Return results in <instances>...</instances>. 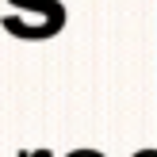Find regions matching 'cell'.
<instances>
[{
    "label": "cell",
    "instance_id": "3",
    "mask_svg": "<svg viewBox=\"0 0 157 157\" xmlns=\"http://www.w3.org/2000/svg\"><path fill=\"white\" fill-rule=\"evenodd\" d=\"M130 157H157V150H138V153H130Z\"/></svg>",
    "mask_w": 157,
    "mask_h": 157
},
{
    "label": "cell",
    "instance_id": "4",
    "mask_svg": "<svg viewBox=\"0 0 157 157\" xmlns=\"http://www.w3.org/2000/svg\"><path fill=\"white\" fill-rule=\"evenodd\" d=\"M19 157H50V153H19Z\"/></svg>",
    "mask_w": 157,
    "mask_h": 157
},
{
    "label": "cell",
    "instance_id": "1",
    "mask_svg": "<svg viewBox=\"0 0 157 157\" xmlns=\"http://www.w3.org/2000/svg\"><path fill=\"white\" fill-rule=\"evenodd\" d=\"M12 4L19 8V12H27V15L38 19V38L58 35L61 23H65V4H61V0H12Z\"/></svg>",
    "mask_w": 157,
    "mask_h": 157
},
{
    "label": "cell",
    "instance_id": "2",
    "mask_svg": "<svg viewBox=\"0 0 157 157\" xmlns=\"http://www.w3.org/2000/svg\"><path fill=\"white\" fill-rule=\"evenodd\" d=\"M65 157H104L100 150H73V153H65Z\"/></svg>",
    "mask_w": 157,
    "mask_h": 157
}]
</instances>
